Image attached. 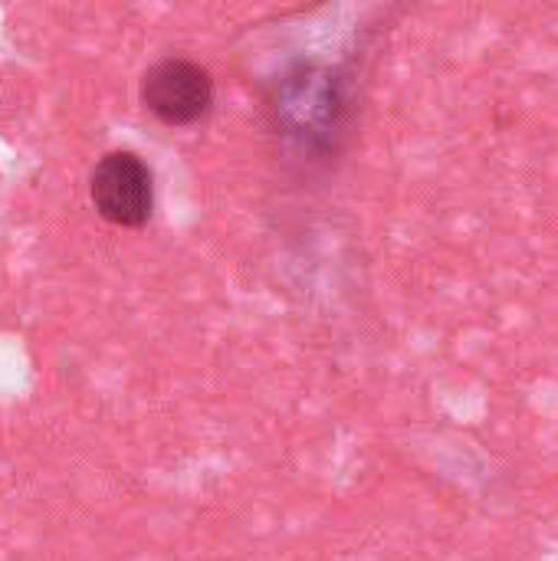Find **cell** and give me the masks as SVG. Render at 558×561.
<instances>
[{
    "label": "cell",
    "mask_w": 558,
    "mask_h": 561,
    "mask_svg": "<svg viewBox=\"0 0 558 561\" xmlns=\"http://www.w3.org/2000/svg\"><path fill=\"white\" fill-rule=\"evenodd\" d=\"M89 197L102 220L138 230L155 210V174L135 151H109L89 174Z\"/></svg>",
    "instance_id": "6da1fadb"
},
{
    "label": "cell",
    "mask_w": 558,
    "mask_h": 561,
    "mask_svg": "<svg viewBox=\"0 0 558 561\" xmlns=\"http://www.w3.org/2000/svg\"><path fill=\"white\" fill-rule=\"evenodd\" d=\"M141 105L171 128L194 125L214 105V79L194 59L164 56L141 76Z\"/></svg>",
    "instance_id": "7a4b0ae2"
}]
</instances>
